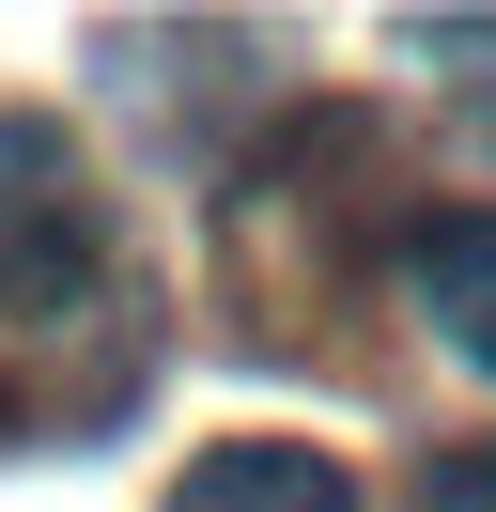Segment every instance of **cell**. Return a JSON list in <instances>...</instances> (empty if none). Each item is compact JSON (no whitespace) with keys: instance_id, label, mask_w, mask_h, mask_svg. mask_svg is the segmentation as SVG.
<instances>
[{"instance_id":"6da1fadb","label":"cell","mask_w":496,"mask_h":512,"mask_svg":"<svg viewBox=\"0 0 496 512\" xmlns=\"http://www.w3.org/2000/svg\"><path fill=\"white\" fill-rule=\"evenodd\" d=\"M0 326H16V342L93 326V342L140 357V295H124L109 202H93L78 140H62L47 109H0Z\"/></svg>"},{"instance_id":"7a4b0ae2","label":"cell","mask_w":496,"mask_h":512,"mask_svg":"<svg viewBox=\"0 0 496 512\" xmlns=\"http://www.w3.org/2000/svg\"><path fill=\"white\" fill-rule=\"evenodd\" d=\"M403 295L434 311V342L465 373H496V202H450V218L403 233Z\"/></svg>"},{"instance_id":"3957f363","label":"cell","mask_w":496,"mask_h":512,"mask_svg":"<svg viewBox=\"0 0 496 512\" xmlns=\"http://www.w3.org/2000/svg\"><path fill=\"white\" fill-rule=\"evenodd\" d=\"M171 512H357V466L310 450V435H217L171 481Z\"/></svg>"},{"instance_id":"277c9868","label":"cell","mask_w":496,"mask_h":512,"mask_svg":"<svg viewBox=\"0 0 496 512\" xmlns=\"http://www.w3.org/2000/svg\"><path fill=\"white\" fill-rule=\"evenodd\" d=\"M403 512H496V435H450V450H419V497Z\"/></svg>"},{"instance_id":"5b68a950","label":"cell","mask_w":496,"mask_h":512,"mask_svg":"<svg viewBox=\"0 0 496 512\" xmlns=\"http://www.w3.org/2000/svg\"><path fill=\"white\" fill-rule=\"evenodd\" d=\"M465 47V94H481V125H496V32H450Z\"/></svg>"}]
</instances>
